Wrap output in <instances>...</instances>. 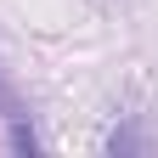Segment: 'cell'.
Returning a JSON list of instances; mask_svg holds the SVG:
<instances>
[{
    "mask_svg": "<svg viewBox=\"0 0 158 158\" xmlns=\"http://www.w3.org/2000/svg\"><path fill=\"white\" fill-rule=\"evenodd\" d=\"M6 141H11V152H40V135L28 118H6Z\"/></svg>",
    "mask_w": 158,
    "mask_h": 158,
    "instance_id": "obj_2",
    "label": "cell"
},
{
    "mask_svg": "<svg viewBox=\"0 0 158 158\" xmlns=\"http://www.w3.org/2000/svg\"><path fill=\"white\" fill-rule=\"evenodd\" d=\"M0 118H28V107H23V96H17V85L6 73H0Z\"/></svg>",
    "mask_w": 158,
    "mask_h": 158,
    "instance_id": "obj_3",
    "label": "cell"
},
{
    "mask_svg": "<svg viewBox=\"0 0 158 158\" xmlns=\"http://www.w3.org/2000/svg\"><path fill=\"white\" fill-rule=\"evenodd\" d=\"M107 152H147V135L135 130V118H124V124L107 135Z\"/></svg>",
    "mask_w": 158,
    "mask_h": 158,
    "instance_id": "obj_1",
    "label": "cell"
}]
</instances>
